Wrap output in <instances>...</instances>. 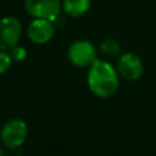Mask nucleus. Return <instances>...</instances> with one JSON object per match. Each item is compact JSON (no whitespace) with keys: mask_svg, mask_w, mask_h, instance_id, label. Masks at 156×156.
Returning <instances> with one entry per match:
<instances>
[{"mask_svg":"<svg viewBox=\"0 0 156 156\" xmlns=\"http://www.w3.org/2000/svg\"><path fill=\"white\" fill-rule=\"evenodd\" d=\"M87 83L89 90L95 96L107 99L117 91L119 87V74L117 68L108 61L96 58L88 67Z\"/></svg>","mask_w":156,"mask_h":156,"instance_id":"f257e3e1","label":"nucleus"},{"mask_svg":"<svg viewBox=\"0 0 156 156\" xmlns=\"http://www.w3.org/2000/svg\"><path fill=\"white\" fill-rule=\"evenodd\" d=\"M28 135V124L22 118L15 117L6 121L0 129V141L7 149L21 147Z\"/></svg>","mask_w":156,"mask_h":156,"instance_id":"f03ea898","label":"nucleus"},{"mask_svg":"<svg viewBox=\"0 0 156 156\" xmlns=\"http://www.w3.org/2000/svg\"><path fill=\"white\" fill-rule=\"evenodd\" d=\"M68 61L78 68H88L96 58L98 52L94 44L87 39L73 41L67 50Z\"/></svg>","mask_w":156,"mask_h":156,"instance_id":"7ed1b4c3","label":"nucleus"},{"mask_svg":"<svg viewBox=\"0 0 156 156\" xmlns=\"http://www.w3.org/2000/svg\"><path fill=\"white\" fill-rule=\"evenodd\" d=\"M24 9L33 18H44L55 22L61 11V0H24Z\"/></svg>","mask_w":156,"mask_h":156,"instance_id":"20e7f679","label":"nucleus"},{"mask_svg":"<svg viewBox=\"0 0 156 156\" xmlns=\"http://www.w3.org/2000/svg\"><path fill=\"white\" fill-rule=\"evenodd\" d=\"M22 23L15 16L0 18V50L10 51L20 43L22 37Z\"/></svg>","mask_w":156,"mask_h":156,"instance_id":"39448f33","label":"nucleus"},{"mask_svg":"<svg viewBox=\"0 0 156 156\" xmlns=\"http://www.w3.org/2000/svg\"><path fill=\"white\" fill-rule=\"evenodd\" d=\"M119 77L126 80H138L144 74V63L139 55L134 52H124L118 56L116 66Z\"/></svg>","mask_w":156,"mask_h":156,"instance_id":"423d86ee","label":"nucleus"},{"mask_svg":"<svg viewBox=\"0 0 156 156\" xmlns=\"http://www.w3.org/2000/svg\"><path fill=\"white\" fill-rule=\"evenodd\" d=\"M55 34V22L44 18H33L27 27V35L34 44L43 45L49 43Z\"/></svg>","mask_w":156,"mask_h":156,"instance_id":"0eeeda50","label":"nucleus"},{"mask_svg":"<svg viewBox=\"0 0 156 156\" xmlns=\"http://www.w3.org/2000/svg\"><path fill=\"white\" fill-rule=\"evenodd\" d=\"M90 7V0H63L62 10L71 17H79L88 12Z\"/></svg>","mask_w":156,"mask_h":156,"instance_id":"6e6552de","label":"nucleus"},{"mask_svg":"<svg viewBox=\"0 0 156 156\" xmlns=\"http://www.w3.org/2000/svg\"><path fill=\"white\" fill-rule=\"evenodd\" d=\"M100 51L107 57H117L121 55V45L113 38H106L100 43Z\"/></svg>","mask_w":156,"mask_h":156,"instance_id":"1a4fd4ad","label":"nucleus"},{"mask_svg":"<svg viewBox=\"0 0 156 156\" xmlns=\"http://www.w3.org/2000/svg\"><path fill=\"white\" fill-rule=\"evenodd\" d=\"M10 55H11V57H12V60L15 62H22V61H24L27 58L28 52H27V49L24 46L17 44L16 46H13L10 50Z\"/></svg>","mask_w":156,"mask_h":156,"instance_id":"9d476101","label":"nucleus"},{"mask_svg":"<svg viewBox=\"0 0 156 156\" xmlns=\"http://www.w3.org/2000/svg\"><path fill=\"white\" fill-rule=\"evenodd\" d=\"M13 60L10 55V51L6 50H0V74H4L5 72L9 71L11 67Z\"/></svg>","mask_w":156,"mask_h":156,"instance_id":"9b49d317","label":"nucleus"},{"mask_svg":"<svg viewBox=\"0 0 156 156\" xmlns=\"http://www.w3.org/2000/svg\"><path fill=\"white\" fill-rule=\"evenodd\" d=\"M0 156H7V155H6L5 149H4V147H1V146H0Z\"/></svg>","mask_w":156,"mask_h":156,"instance_id":"f8f14e48","label":"nucleus"},{"mask_svg":"<svg viewBox=\"0 0 156 156\" xmlns=\"http://www.w3.org/2000/svg\"><path fill=\"white\" fill-rule=\"evenodd\" d=\"M0 18H1V17H0Z\"/></svg>","mask_w":156,"mask_h":156,"instance_id":"ddd939ff","label":"nucleus"}]
</instances>
